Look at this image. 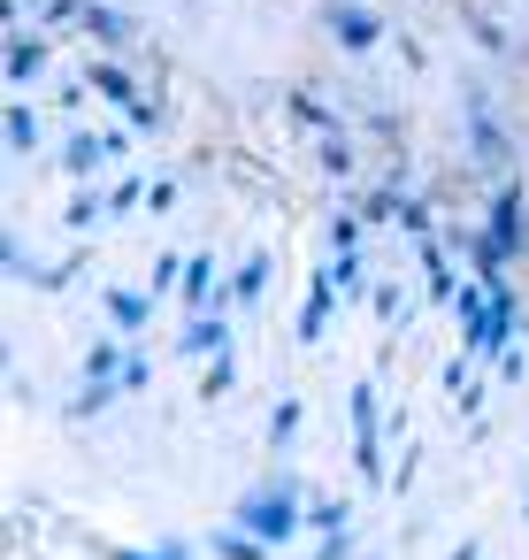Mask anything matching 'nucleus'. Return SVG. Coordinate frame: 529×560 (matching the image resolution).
I'll list each match as a JSON object with an SVG mask.
<instances>
[]
</instances>
